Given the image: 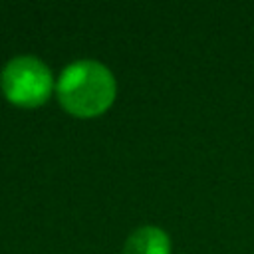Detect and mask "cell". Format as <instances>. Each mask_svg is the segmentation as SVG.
<instances>
[{"mask_svg":"<svg viewBox=\"0 0 254 254\" xmlns=\"http://www.w3.org/2000/svg\"><path fill=\"white\" fill-rule=\"evenodd\" d=\"M0 85L8 101L20 107L42 105L52 89L54 79L48 65L32 56H20L6 64L0 75Z\"/></svg>","mask_w":254,"mask_h":254,"instance_id":"7a4b0ae2","label":"cell"},{"mask_svg":"<svg viewBox=\"0 0 254 254\" xmlns=\"http://www.w3.org/2000/svg\"><path fill=\"white\" fill-rule=\"evenodd\" d=\"M56 91L67 113L77 117H95L113 103L115 79L103 64L79 60L62 71Z\"/></svg>","mask_w":254,"mask_h":254,"instance_id":"6da1fadb","label":"cell"},{"mask_svg":"<svg viewBox=\"0 0 254 254\" xmlns=\"http://www.w3.org/2000/svg\"><path fill=\"white\" fill-rule=\"evenodd\" d=\"M169 236L155 226H143L135 230L125 244V254H169Z\"/></svg>","mask_w":254,"mask_h":254,"instance_id":"3957f363","label":"cell"}]
</instances>
